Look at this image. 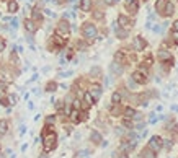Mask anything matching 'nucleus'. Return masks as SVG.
Masks as SVG:
<instances>
[{
  "mask_svg": "<svg viewBox=\"0 0 178 158\" xmlns=\"http://www.w3.org/2000/svg\"><path fill=\"white\" fill-rule=\"evenodd\" d=\"M43 139H44V152L49 153L52 150L56 148V140H57V137H56V132L52 131L51 125H46V131L43 134Z\"/></svg>",
  "mask_w": 178,
  "mask_h": 158,
  "instance_id": "1",
  "label": "nucleus"
},
{
  "mask_svg": "<svg viewBox=\"0 0 178 158\" xmlns=\"http://www.w3.org/2000/svg\"><path fill=\"white\" fill-rule=\"evenodd\" d=\"M82 34L85 39H95L96 38V26L93 23H85L82 28Z\"/></svg>",
  "mask_w": 178,
  "mask_h": 158,
  "instance_id": "2",
  "label": "nucleus"
},
{
  "mask_svg": "<svg viewBox=\"0 0 178 158\" xmlns=\"http://www.w3.org/2000/svg\"><path fill=\"white\" fill-rule=\"evenodd\" d=\"M149 147L157 153V152L162 150V147H163V140H162L159 135H154V137H150V140H149Z\"/></svg>",
  "mask_w": 178,
  "mask_h": 158,
  "instance_id": "3",
  "label": "nucleus"
},
{
  "mask_svg": "<svg viewBox=\"0 0 178 158\" xmlns=\"http://www.w3.org/2000/svg\"><path fill=\"white\" fill-rule=\"evenodd\" d=\"M69 31H70V25H69V21H66V18L60 20L59 25H57V30H56V33L60 34V36H69Z\"/></svg>",
  "mask_w": 178,
  "mask_h": 158,
  "instance_id": "4",
  "label": "nucleus"
},
{
  "mask_svg": "<svg viewBox=\"0 0 178 158\" xmlns=\"http://www.w3.org/2000/svg\"><path fill=\"white\" fill-rule=\"evenodd\" d=\"M132 78H134V82L139 83V85L147 83V74H145L144 68H141V70H136L134 74H132Z\"/></svg>",
  "mask_w": 178,
  "mask_h": 158,
  "instance_id": "5",
  "label": "nucleus"
},
{
  "mask_svg": "<svg viewBox=\"0 0 178 158\" xmlns=\"http://www.w3.org/2000/svg\"><path fill=\"white\" fill-rule=\"evenodd\" d=\"M124 5H126V10L131 15H136L137 11H139V2H137V0H126Z\"/></svg>",
  "mask_w": 178,
  "mask_h": 158,
  "instance_id": "6",
  "label": "nucleus"
},
{
  "mask_svg": "<svg viewBox=\"0 0 178 158\" xmlns=\"http://www.w3.org/2000/svg\"><path fill=\"white\" fill-rule=\"evenodd\" d=\"M113 30H115V33H116V38H119V39H126L128 36H129V31L124 30L123 26H118V23H115Z\"/></svg>",
  "mask_w": 178,
  "mask_h": 158,
  "instance_id": "7",
  "label": "nucleus"
},
{
  "mask_svg": "<svg viewBox=\"0 0 178 158\" xmlns=\"http://www.w3.org/2000/svg\"><path fill=\"white\" fill-rule=\"evenodd\" d=\"M134 47H136V51H144L145 47H147V41H145L142 36H136L134 38Z\"/></svg>",
  "mask_w": 178,
  "mask_h": 158,
  "instance_id": "8",
  "label": "nucleus"
},
{
  "mask_svg": "<svg viewBox=\"0 0 178 158\" xmlns=\"http://www.w3.org/2000/svg\"><path fill=\"white\" fill-rule=\"evenodd\" d=\"M136 144H137L136 140H126V142H123V144H121L119 148H121V152L128 153V152H132V150H134Z\"/></svg>",
  "mask_w": 178,
  "mask_h": 158,
  "instance_id": "9",
  "label": "nucleus"
},
{
  "mask_svg": "<svg viewBox=\"0 0 178 158\" xmlns=\"http://www.w3.org/2000/svg\"><path fill=\"white\" fill-rule=\"evenodd\" d=\"M25 30H26V33H30V34L36 33V30H38V25H36L34 20H25Z\"/></svg>",
  "mask_w": 178,
  "mask_h": 158,
  "instance_id": "10",
  "label": "nucleus"
},
{
  "mask_svg": "<svg viewBox=\"0 0 178 158\" xmlns=\"http://www.w3.org/2000/svg\"><path fill=\"white\" fill-rule=\"evenodd\" d=\"M118 25L123 26V28H129L132 23H131V20H129L126 15H119V17H118Z\"/></svg>",
  "mask_w": 178,
  "mask_h": 158,
  "instance_id": "11",
  "label": "nucleus"
},
{
  "mask_svg": "<svg viewBox=\"0 0 178 158\" xmlns=\"http://www.w3.org/2000/svg\"><path fill=\"white\" fill-rule=\"evenodd\" d=\"M159 59L162 60V62H170V60H173L172 54H170L168 51H163V49L159 51Z\"/></svg>",
  "mask_w": 178,
  "mask_h": 158,
  "instance_id": "12",
  "label": "nucleus"
},
{
  "mask_svg": "<svg viewBox=\"0 0 178 158\" xmlns=\"http://www.w3.org/2000/svg\"><path fill=\"white\" fill-rule=\"evenodd\" d=\"M110 70H111L115 75H121V74H123V65H121L119 62H116V60H115V62H113L111 65H110Z\"/></svg>",
  "mask_w": 178,
  "mask_h": 158,
  "instance_id": "13",
  "label": "nucleus"
},
{
  "mask_svg": "<svg viewBox=\"0 0 178 158\" xmlns=\"http://www.w3.org/2000/svg\"><path fill=\"white\" fill-rule=\"evenodd\" d=\"M95 98H93V95H92V93L90 91H87V93H85V95H83V103H85V106H92V104H95Z\"/></svg>",
  "mask_w": 178,
  "mask_h": 158,
  "instance_id": "14",
  "label": "nucleus"
},
{
  "mask_svg": "<svg viewBox=\"0 0 178 158\" xmlns=\"http://www.w3.org/2000/svg\"><path fill=\"white\" fill-rule=\"evenodd\" d=\"M141 156H142V158H157L155 152H154L150 147H145L142 152H141Z\"/></svg>",
  "mask_w": 178,
  "mask_h": 158,
  "instance_id": "15",
  "label": "nucleus"
},
{
  "mask_svg": "<svg viewBox=\"0 0 178 158\" xmlns=\"http://www.w3.org/2000/svg\"><path fill=\"white\" fill-rule=\"evenodd\" d=\"M173 13H175V5L172 2H167V7L163 10V17H172Z\"/></svg>",
  "mask_w": 178,
  "mask_h": 158,
  "instance_id": "16",
  "label": "nucleus"
},
{
  "mask_svg": "<svg viewBox=\"0 0 178 158\" xmlns=\"http://www.w3.org/2000/svg\"><path fill=\"white\" fill-rule=\"evenodd\" d=\"M90 140L93 142V144H102V142H103L102 134L96 132V131H92V134H90Z\"/></svg>",
  "mask_w": 178,
  "mask_h": 158,
  "instance_id": "17",
  "label": "nucleus"
},
{
  "mask_svg": "<svg viewBox=\"0 0 178 158\" xmlns=\"http://www.w3.org/2000/svg\"><path fill=\"white\" fill-rule=\"evenodd\" d=\"M165 7H167V0H157L155 2V11L157 13H163Z\"/></svg>",
  "mask_w": 178,
  "mask_h": 158,
  "instance_id": "18",
  "label": "nucleus"
},
{
  "mask_svg": "<svg viewBox=\"0 0 178 158\" xmlns=\"http://www.w3.org/2000/svg\"><path fill=\"white\" fill-rule=\"evenodd\" d=\"M90 93L93 95L95 100H98L100 96H102V87H100V85H93V87L90 88Z\"/></svg>",
  "mask_w": 178,
  "mask_h": 158,
  "instance_id": "19",
  "label": "nucleus"
},
{
  "mask_svg": "<svg viewBox=\"0 0 178 158\" xmlns=\"http://www.w3.org/2000/svg\"><path fill=\"white\" fill-rule=\"evenodd\" d=\"M7 10H8V13H17L18 11V3L15 2V0H10V2L7 3Z\"/></svg>",
  "mask_w": 178,
  "mask_h": 158,
  "instance_id": "20",
  "label": "nucleus"
},
{
  "mask_svg": "<svg viewBox=\"0 0 178 158\" xmlns=\"http://www.w3.org/2000/svg\"><path fill=\"white\" fill-rule=\"evenodd\" d=\"M80 10L90 11L92 10V0H80Z\"/></svg>",
  "mask_w": 178,
  "mask_h": 158,
  "instance_id": "21",
  "label": "nucleus"
},
{
  "mask_svg": "<svg viewBox=\"0 0 178 158\" xmlns=\"http://www.w3.org/2000/svg\"><path fill=\"white\" fill-rule=\"evenodd\" d=\"M33 20L36 23H41L43 21V13H41V10L39 8H34L33 10Z\"/></svg>",
  "mask_w": 178,
  "mask_h": 158,
  "instance_id": "22",
  "label": "nucleus"
},
{
  "mask_svg": "<svg viewBox=\"0 0 178 158\" xmlns=\"http://www.w3.org/2000/svg\"><path fill=\"white\" fill-rule=\"evenodd\" d=\"M121 100H123V96H121L119 91H115V93H113V96H111V103H113V104H119Z\"/></svg>",
  "mask_w": 178,
  "mask_h": 158,
  "instance_id": "23",
  "label": "nucleus"
},
{
  "mask_svg": "<svg viewBox=\"0 0 178 158\" xmlns=\"http://www.w3.org/2000/svg\"><path fill=\"white\" fill-rule=\"evenodd\" d=\"M7 132H8V122L7 121H0V134L5 135Z\"/></svg>",
  "mask_w": 178,
  "mask_h": 158,
  "instance_id": "24",
  "label": "nucleus"
},
{
  "mask_svg": "<svg viewBox=\"0 0 178 158\" xmlns=\"http://www.w3.org/2000/svg\"><path fill=\"white\" fill-rule=\"evenodd\" d=\"M136 114H137V112L132 108H126V109H124V117H131V119H134Z\"/></svg>",
  "mask_w": 178,
  "mask_h": 158,
  "instance_id": "25",
  "label": "nucleus"
},
{
  "mask_svg": "<svg viewBox=\"0 0 178 158\" xmlns=\"http://www.w3.org/2000/svg\"><path fill=\"white\" fill-rule=\"evenodd\" d=\"M56 88H57V83H56V82H49L46 85V91H49V93L56 91Z\"/></svg>",
  "mask_w": 178,
  "mask_h": 158,
  "instance_id": "26",
  "label": "nucleus"
},
{
  "mask_svg": "<svg viewBox=\"0 0 178 158\" xmlns=\"http://www.w3.org/2000/svg\"><path fill=\"white\" fill-rule=\"evenodd\" d=\"M123 125H124V127H129V129L134 127V124H132L131 117H124V119H123Z\"/></svg>",
  "mask_w": 178,
  "mask_h": 158,
  "instance_id": "27",
  "label": "nucleus"
},
{
  "mask_svg": "<svg viewBox=\"0 0 178 158\" xmlns=\"http://www.w3.org/2000/svg\"><path fill=\"white\" fill-rule=\"evenodd\" d=\"M115 60H116V62H119V64H123V62H124L123 52H116V54H115Z\"/></svg>",
  "mask_w": 178,
  "mask_h": 158,
  "instance_id": "28",
  "label": "nucleus"
},
{
  "mask_svg": "<svg viewBox=\"0 0 178 158\" xmlns=\"http://www.w3.org/2000/svg\"><path fill=\"white\" fill-rule=\"evenodd\" d=\"M103 17H105V13H103V11H100V10H96L95 13H93V18L95 20H103Z\"/></svg>",
  "mask_w": 178,
  "mask_h": 158,
  "instance_id": "29",
  "label": "nucleus"
},
{
  "mask_svg": "<svg viewBox=\"0 0 178 158\" xmlns=\"http://www.w3.org/2000/svg\"><path fill=\"white\" fill-rule=\"evenodd\" d=\"M56 122V117L54 116H47L46 117V125H51V124H54Z\"/></svg>",
  "mask_w": 178,
  "mask_h": 158,
  "instance_id": "30",
  "label": "nucleus"
},
{
  "mask_svg": "<svg viewBox=\"0 0 178 158\" xmlns=\"http://www.w3.org/2000/svg\"><path fill=\"white\" fill-rule=\"evenodd\" d=\"M176 129H178V127H176L175 122H168V124H167V131H175V132H176Z\"/></svg>",
  "mask_w": 178,
  "mask_h": 158,
  "instance_id": "31",
  "label": "nucleus"
},
{
  "mask_svg": "<svg viewBox=\"0 0 178 158\" xmlns=\"http://www.w3.org/2000/svg\"><path fill=\"white\" fill-rule=\"evenodd\" d=\"M0 104H2V106H10V100L8 98H0Z\"/></svg>",
  "mask_w": 178,
  "mask_h": 158,
  "instance_id": "32",
  "label": "nucleus"
},
{
  "mask_svg": "<svg viewBox=\"0 0 178 158\" xmlns=\"http://www.w3.org/2000/svg\"><path fill=\"white\" fill-rule=\"evenodd\" d=\"M172 39H173V43H175V44H178V31H175V30L172 31Z\"/></svg>",
  "mask_w": 178,
  "mask_h": 158,
  "instance_id": "33",
  "label": "nucleus"
},
{
  "mask_svg": "<svg viewBox=\"0 0 178 158\" xmlns=\"http://www.w3.org/2000/svg\"><path fill=\"white\" fill-rule=\"evenodd\" d=\"M10 25H11V28H15V30H17V26H18V18H17V17H15V18H11Z\"/></svg>",
  "mask_w": 178,
  "mask_h": 158,
  "instance_id": "34",
  "label": "nucleus"
},
{
  "mask_svg": "<svg viewBox=\"0 0 178 158\" xmlns=\"http://www.w3.org/2000/svg\"><path fill=\"white\" fill-rule=\"evenodd\" d=\"M5 46H7L5 39H0V52H3V51H5Z\"/></svg>",
  "mask_w": 178,
  "mask_h": 158,
  "instance_id": "35",
  "label": "nucleus"
},
{
  "mask_svg": "<svg viewBox=\"0 0 178 158\" xmlns=\"http://www.w3.org/2000/svg\"><path fill=\"white\" fill-rule=\"evenodd\" d=\"M90 74H92V75H100V68H98V67H93V68L90 70Z\"/></svg>",
  "mask_w": 178,
  "mask_h": 158,
  "instance_id": "36",
  "label": "nucleus"
},
{
  "mask_svg": "<svg viewBox=\"0 0 178 158\" xmlns=\"http://www.w3.org/2000/svg\"><path fill=\"white\" fill-rule=\"evenodd\" d=\"M149 122H150V124H155V122H157V116H155V114H150V119H149Z\"/></svg>",
  "mask_w": 178,
  "mask_h": 158,
  "instance_id": "37",
  "label": "nucleus"
},
{
  "mask_svg": "<svg viewBox=\"0 0 178 158\" xmlns=\"http://www.w3.org/2000/svg\"><path fill=\"white\" fill-rule=\"evenodd\" d=\"M8 100H10V104H17V98H15L13 95H10V96H8Z\"/></svg>",
  "mask_w": 178,
  "mask_h": 158,
  "instance_id": "38",
  "label": "nucleus"
},
{
  "mask_svg": "<svg viewBox=\"0 0 178 158\" xmlns=\"http://www.w3.org/2000/svg\"><path fill=\"white\" fill-rule=\"evenodd\" d=\"M59 75H60V77H70V75H72V70H69V72H60Z\"/></svg>",
  "mask_w": 178,
  "mask_h": 158,
  "instance_id": "39",
  "label": "nucleus"
},
{
  "mask_svg": "<svg viewBox=\"0 0 178 158\" xmlns=\"http://www.w3.org/2000/svg\"><path fill=\"white\" fill-rule=\"evenodd\" d=\"M7 91V83H0V93Z\"/></svg>",
  "mask_w": 178,
  "mask_h": 158,
  "instance_id": "40",
  "label": "nucleus"
},
{
  "mask_svg": "<svg viewBox=\"0 0 178 158\" xmlns=\"http://www.w3.org/2000/svg\"><path fill=\"white\" fill-rule=\"evenodd\" d=\"M105 3H106V5H115L116 2H118V0H103Z\"/></svg>",
  "mask_w": 178,
  "mask_h": 158,
  "instance_id": "41",
  "label": "nucleus"
},
{
  "mask_svg": "<svg viewBox=\"0 0 178 158\" xmlns=\"http://www.w3.org/2000/svg\"><path fill=\"white\" fill-rule=\"evenodd\" d=\"M172 140H165V147H167V148H172Z\"/></svg>",
  "mask_w": 178,
  "mask_h": 158,
  "instance_id": "42",
  "label": "nucleus"
},
{
  "mask_svg": "<svg viewBox=\"0 0 178 158\" xmlns=\"http://www.w3.org/2000/svg\"><path fill=\"white\" fill-rule=\"evenodd\" d=\"M173 30H175V31H178V20H176L175 23H173Z\"/></svg>",
  "mask_w": 178,
  "mask_h": 158,
  "instance_id": "43",
  "label": "nucleus"
},
{
  "mask_svg": "<svg viewBox=\"0 0 178 158\" xmlns=\"http://www.w3.org/2000/svg\"><path fill=\"white\" fill-rule=\"evenodd\" d=\"M34 80H38V74H34L33 77H31V80H30V82H34Z\"/></svg>",
  "mask_w": 178,
  "mask_h": 158,
  "instance_id": "44",
  "label": "nucleus"
},
{
  "mask_svg": "<svg viewBox=\"0 0 178 158\" xmlns=\"http://www.w3.org/2000/svg\"><path fill=\"white\" fill-rule=\"evenodd\" d=\"M25 131H26L25 125H21V127H20V134H25Z\"/></svg>",
  "mask_w": 178,
  "mask_h": 158,
  "instance_id": "45",
  "label": "nucleus"
},
{
  "mask_svg": "<svg viewBox=\"0 0 178 158\" xmlns=\"http://www.w3.org/2000/svg\"><path fill=\"white\" fill-rule=\"evenodd\" d=\"M44 11H46V13H47V15H49V17H54V13H52V11H51V10H44Z\"/></svg>",
  "mask_w": 178,
  "mask_h": 158,
  "instance_id": "46",
  "label": "nucleus"
},
{
  "mask_svg": "<svg viewBox=\"0 0 178 158\" xmlns=\"http://www.w3.org/2000/svg\"><path fill=\"white\" fill-rule=\"evenodd\" d=\"M172 111H175V112H178V106H172Z\"/></svg>",
  "mask_w": 178,
  "mask_h": 158,
  "instance_id": "47",
  "label": "nucleus"
},
{
  "mask_svg": "<svg viewBox=\"0 0 178 158\" xmlns=\"http://www.w3.org/2000/svg\"><path fill=\"white\" fill-rule=\"evenodd\" d=\"M39 158H47V155H46V152H44V153H43V155H41V156H39Z\"/></svg>",
  "mask_w": 178,
  "mask_h": 158,
  "instance_id": "48",
  "label": "nucleus"
},
{
  "mask_svg": "<svg viewBox=\"0 0 178 158\" xmlns=\"http://www.w3.org/2000/svg\"><path fill=\"white\" fill-rule=\"evenodd\" d=\"M0 158H7V155L5 153H0Z\"/></svg>",
  "mask_w": 178,
  "mask_h": 158,
  "instance_id": "49",
  "label": "nucleus"
},
{
  "mask_svg": "<svg viewBox=\"0 0 178 158\" xmlns=\"http://www.w3.org/2000/svg\"><path fill=\"white\" fill-rule=\"evenodd\" d=\"M116 158H128V155H121V156H116Z\"/></svg>",
  "mask_w": 178,
  "mask_h": 158,
  "instance_id": "50",
  "label": "nucleus"
}]
</instances>
